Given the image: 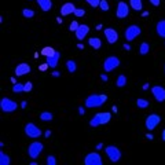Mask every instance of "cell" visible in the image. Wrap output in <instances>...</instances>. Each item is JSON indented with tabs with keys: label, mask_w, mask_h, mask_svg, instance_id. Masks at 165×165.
Listing matches in <instances>:
<instances>
[{
	"label": "cell",
	"mask_w": 165,
	"mask_h": 165,
	"mask_svg": "<svg viewBox=\"0 0 165 165\" xmlns=\"http://www.w3.org/2000/svg\"><path fill=\"white\" fill-rule=\"evenodd\" d=\"M108 101V95L106 94H91L85 98L84 106L85 108H101Z\"/></svg>",
	"instance_id": "6da1fadb"
},
{
	"label": "cell",
	"mask_w": 165,
	"mask_h": 165,
	"mask_svg": "<svg viewBox=\"0 0 165 165\" xmlns=\"http://www.w3.org/2000/svg\"><path fill=\"white\" fill-rule=\"evenodd\" d=\"M110 120H111L110 111H101V113H96V114L90 120V125L92 127V128H96V127H99V125H105V124L110 122Z\"/></svg>",
	"instance_id": "7a4b0ae2"
},
{
	"label": "cell",
	"mask_w": 165,
	"mask_h": 165,
	"mask_svg": "<svg viewBox=\"0 0 165 165\" xmlns=\"http://www.w3.org/2000/svg\"><path fill=\"white\" fill-rule=\"evenodd\" d=\"M25 135L28 138H32V139H37V138H40L41 135H43V132H41V129L39 128V127L36 125V124H33V122H28L25 125Z\"/></svg>",
	"instance_id": "3957f363"
},
{
	"label": "cell",
	"mask_w": 165,
	"mask_h": 165,
	"mask_svg": "<svg viewBox=\"0 0 165 165\" xmlns=\"http://www.w3.org/2000/svg\"><path fill=\"white\" fill-rule=\"evenodd\" d=\"M0 109L4 111V113H14L17 109H18V103L15 101H11L10 98L4 96L1 101H0Z\"/></svg>",
	"instance_id": "277c9868"
},
{
	"label": "cell",
	"mask_w": 165,
	"mask_h": 165,
	"mask_svg": "<svg viewBox=\"0 0 165 165\" xmlns=\"http://www.w3.org/2000/svg\"><path fill=\"white\" fill-rule=\"evenodd\" d=\"M140 33H142V29L139 28L138 25H131L125 29V32H124V37H125L127 41H133V40L136 39V37L140 36Z\"/></svg>",
	"instance_id": "5b68a950"
},
{
	"label": "cell",
	"mask_w": 165,
	"mask_h": 165,
	"mask_svg": "<svg viewBox=\"0 0 165 165\" xmlns=\"http://www.w3.org/2000/svg\"><path fill=\"white\" fill-rule=\"evenodd\" d=\"M160 122H161V117H160V114L153 113V114H150V116H147L146 117L144 125H146L147 131H154V129L160 125Z\"/></svg>",
	"instance_id": "8992f818"
},
{
	"label": "cell",
	"mask_w": 165,
	"mask_h": 165,
	"mask_svg": "<svg viewBox=\"0 0 165 165\" xmlns=\"http://www.w3.org/2000/svg\"><path fill=\"white\" fill-rule=\"evenodd\" d=\"M43 149H44V144L41 142H33L28 147V155L30 158H33V160H36L40 155V153L43 151Z\"/></svg>",
	"instance_id": "52a82bcc"
},
{
	"label": "cell",
	"mask_w": 165,
	"mask_h": 165,
	"mask_svg": "<svg viewBox=\"0 0 165 165\" xmlns=\"http://www.w3.org/2000/svg\"><path fill=\"white\" fill-rule=\"evenodd\" d=\"M120 66V59L117 57H109V58H106L105 59V62H103V70L106 73H109V72H113V70H116V69Z\"/></svg>",
	"instance_id": "ba28073f"
},
{
	"label": "cell",
	"mask_w": 165,
	"mask_h": 165,
	"mask_svg": "<svg viewBox=\"0 0 165 165\" xmlns=\"http://www.w3.org/2000/svg\"><path fill=\"white\" fill-rule=\"evenodd\" d=\"M105 153H106L108 158L111 162H117L121 158V151H120L119 147L116 146H106L105 147Z\"/></svg>",
	"instance_id": "9c48e42d"
},
{
	"label": "cell",
	"mask_w": 165,
	"mask_h": 165,
	"mask_svg": "<svg viewBox=\"0 0 165 165\" xmlns=\"http://www.w3.org/2000/svg\"><path fill=\"white\" fill-rule=\"evenodd\" d=\"M151 94H153V96L155 98V101L158 103H162L165 102V88L161 85H153L151 87Z\"/></svg>",
	"instance_id": "30bf717a"
},
{
	"label": "cell",
	"mask_w": 165,
	"mask_h": 165,
	"mask_svg": "<svg viewBox=\"0 0 165 165\" xmlns=\"http://www.w3.org/2000/svg\"><path fill=\"white\" fill-rule=\"evenodd\" d=\"M129 15V6L125 1H120L117 4V11H116V17L120 19H124Z\"/></svg>",
	"instance_id": "8fae6325"
},
{
	"label": "cell",
	"mask_w": 165,
	"mask_h": 165,
	"mask_svg": "<svg viewBox=\"0 0 165 165\" xmlns=\"http://www.w3.org/2000/svg\"><path fill=\"white\" fill-rule=\"evenodd\" d=\"M84 164L85 165H102L103 161H102V157L98 153H90L84 158Z\"/></svg>",
	"instance_id": "7c38bea8"
},
{
	"label": "cell",
	"mask_w": 165,
	"mask_h": 165,
	"mask_svg": "<svg viewBox=\"0 0 165 165\" xmlns=\"http://www.w3.org/2000/svg\"><path fill=\"white\" fill-rule=\"evenodd\" d=\"M105 33V37H106V40H108L109 44H114L117 43V40H119V33H117V30L113 28H106L103 30Z\"/></svg>",
	"instance_id": "4fadbf2b"
},
{
	"label": "cell",
	"mask_w": 165,
	"mask_h": 165,
	"mask_svg": "<svg viewBox=\"0 0 165 165\" xmlns=\"http://www.w3.org/2000/svg\"><path fill=\"white\" fill-rule=\"evenodd\" d=\"M90 33V26L87 25V24H80V26H79V29L74 32V35H76V37H77V40H84L87 37V35Z\"/></svg>",
	"instance_id": "5bb4252c"
},
{
	"label": "cell",
	"mask_w": 165,
	"mask_h": 165,
	"mask_svg": "<svg viewBox=\"0 0 165 165\" xmlns=\"http://www.w3.org/2000/svg\"><path fill=\"white\" fill-rule=\"evenodd\" d=\"M29 73H30V66L26 62H22V63L15 66V76L17 77H22L25 74H29Z\"/></svg>",
	"instance_id": "9a60e30c"
},
{
	"label": "cell",
	"mask_w": 165,
	"mask_h": 165,
	"mask_svg": "<svg viewBox=\"0 0 165 165\" xmlns=\"http://www.w3.org/2000/svg\"><path fill=\"white\" fill-rule=\"evenodd\" d=\"M76 7L73 3H65L63 6L61 7V15L62 17H68L70 14H74Z\"/></svg>",
	"instance_id": "2e32d148"
},
{
	"label": "cell",
	"mask_w": 165,
	"mask_h": 165,
	"mask_svg": "<svg viewBox=\"0 0 165 165\" xmlns=\"http://www.w3.org/2000/svg\"><path fill=\"white\" fill-rule=\"evenodd\" d=\"M59 58H61V52L59 51H57L54 55H51V57H47L46 59H47V63H48V66L50 68H52V69H55L58 66V62H59Z\"/></svg>",
	"instance_id": "e0dca14e"
},
{
	"label": "cell",
	"mask_w": 165,
	"mask_h": 165,
	"mask_svg": "<svg viewBox=\"0 0 165 165\" xmlns=\"http://www.w3.org/2000/svg\"><path fill=\"white\" fill-rule=\"evenodd\" d=\"M36 1L39 4V7L41 8V11H44V13H48L52 8V1L51 0H36Z\"/></svg>",
	"instance_id": "ac0fdd59"
},
{
	"label": "cell",
	"mask_w": 165,
	"mask_h": 165,
	"mask_svg": "<svg viewBox=\"0 0 165 165\" xmlns=\"http://www.w3.org/2000/svg\"><path fill=\"white\" fill-rule=\"evenodd\" d=\"M155 30H157V35L162 39H165V19H160L157 22V26H155Z\"/></svg>",
	"instance_id": "d6986e66"
},
{
	"label": "cell",
	"mask_w": 165,
	"mask_h": 165,
	"mask_svg": "<svg viewBox=\"0 0 165 165\" xmlns=\"http://www.w3.org/2000/svg\"><path fill=\"white\" fill-rule=\"evenodd\" d=\"M88 44L92 47L94 50H99L102 47V40L99 37H90L88 39Z\"/></svg>",
	"instance_id": "ffe728a7"
},
{
	"label": "cell",
	"mask_w": 165,
	"mask_h": 165,
	"mask_svg": "<svg viewBox=\"0 0 165 165\" xmlns=\"http://www.w3.org/2000/svg\"><path fill=\"white\" fill-rule=\"evenodd\" d=\"M129 6H131L132 10H135V11L143 10V3H142V0H129Z\"/></svg>",
	"instance_id": "44dd1931"
},
{
	"label": "cell",
	"mask_w": 165,
	"mask_h": 165,
	"mask_svg": "<svg viewBox=\"0 0 165 165\" xmlns=\"http://www.w3.org/2000/svg\"><path fill=\"white\" fill-rule=\"evenodd\" d=\"M57 51H55V48L54 47H51V46H46V47H43V50H41V52L40 54L43 55V57H51V55H54Z\"/></svg>",
	"instance_id": "7402d4cb"
},
{
	"label": "cell",
	"mask_w": 165,
	"mask_h": 165,
	"mask_svg": "<svg viewBox=\"0 0 165 165\" xmlns=\"http://www.w3.org/2000/svg\"><path fill=\"white\" fill-rule=\"evenodd\" d=\"M150 52V44L147 41H142L139 46V54L140 55H147Z\"/></svg>",
	"instance_id": "603a6c76"
},
{
	"label": "cell",
	"mask_w": 165,
	"mask_h": 165,
	"mask_svg": "<svg viewBox=\"0 0 165 165\" xmlns=\"http://www.w3.org/2000/svg\"><path fill=\"white\" fill-rule=\"evenodd\" d=\"M11 164V158L8 154H6L3 150L0 151V165H10Z\"/></svg>",
	"instance_id": "cb8c5ba5"
},
{
	"label": "cell",
	"mask_w": 165,
	"mask_h": 165,
	"mask_svg": "<svg viewBox=\"0 0 165 165\" xmlns=\"http://www.w3.org/2000/svg\"><path fill=\"white\" fill-rule=\"evenodd\" d=\"M117 88H122L127 85V76L125 74H119L117 76V81H116Z\"/></svg>",
	"instance_id": "d4e9b609"
},
{
	"label": "cell",
	"mask_w": 165,
	"mask_h": 165,
	"mask_svg": "<svg viewBox=\"0 0 165 165\" xmlns=\"http://www.w3.org/2000/svg\"><path fill=\"white\" fill-rule=\"evenodd\" d=\"M66 69L69 73H74L77 70V63L73 59H69V61H66Z\"/></svg>",
	"instance_id": "484cf974"
},
{
	"label": "cell",
	"mask_w": 165,
	"mask_h": 165,
	"mask_svg": "<svg viewBox=\"0 0 165 165\" xmlns=\"http://www.w3.org/2000/svg\"><path fill=\"white\" fill-rule=\"evenodd\" d=\"M149 101L147 99H143V98H138L136 99V106L139 109H146V108H149Z\"/></svg>",
	"instance_id": "4316f807"
},
{
	"label": "cell",
	"mask_w": 165,
	"mask_h": 165,
	"mask_svg": "<svg viewBox=\"0 0 165 165\" xmlns=\"http://www.w3.org/2000/svg\"><path fill=\"white\" fill-rule=\"evenodd\" d=\"M35 10H32V8H24L22 10V17L24 18H33L35 17Z\"/></svg>",
	"instance_id": "83f0119b"
},
{
	"label": "cell",
	"mask_w": 165,
	"mask_h": 165,
	"mask_svg": "<svg viewBox=\"0 0 165 165\" xmlns=\"http://www.w3.org/2000/svg\"><path fill=\"white\" fill-rule=\"evenodd\" d=\"M24 91H25V84H22V82H15L14 87H13V92L19 94V92H24Z\"/></svg>",
	"instance_id": "f1b7e54d"
},
{
	"label": "cell",
	"mask_w": 165,
	"mask_h": 165,
	"mask_svg": "<svg viewBox=\"0 0 165 165\" xmlns=\"http://www.w3.org/2000/svg\"><path fill=\"white\" fill-rule=\"evenodd\" d=\"M52 113H50V111H43L41 114H40V120L41 121H52Z\"/></svg>",
	"instance_id": "f546056e"
},
{
	"label": "cell",
	"mask_w": 165,
	"mask_h": 165,
	"mask_svg": "<svg viewBox=\"0 0 165 165\" xmlns=\"http://www.w3.org/2000/svg\"><path fill=\"white\" fill-rule=\"evenodd\" d=\"M99 8H101L102 11H109L110 6H109L108 0H101V4H99Z\"/></svg>",
	"instance_id": "4dcf8cb0"
},
{
	"label": "cell",
	"mask_w": 165,
	"mask_h": 165,
	"mask_svg": "<svg viewBox=\"0 0 165 165\" xmlns=\"http://www.w3.org/2000/svg\"><path fill=\"white\" fill-rule=\"evenodd\" d=\"M79 26H80V24L77 21H72V22H70V26H69V29H70V32H76V30L79 29Z\"/></svg>",
	"instance_id": "1f68e13d"
},
{
	"label": "cell",
	"mask_w": 165,
	"mask_h": 165,
	"mask_svg": "<svg viewBox=\"0 0 165 165\" xmlns=\"http://www.w3.org/2000/svg\"><path fill=\"white\" fill-rule=\"evenodd\" d=\"M57 158H55V155H48L47 157V165H57Z\"/></svg>",
	"instance_id": "d6a6232c"
},
{
	"label": "cell",
	"mask_w": 165,
	"mask_h": 165,
	"mask_svg": "<svg viewBox=\"0 0 165 165\" xmlns=\"http://www.w3.org/2000/svg\"><path fill=\"white\" fill-rule=\"evenodd\" d=\"M85 1L90 4L91 7H94V8L99 7V4H101V0H85Z\"/></svg>",
	"instance_id": "836d02e7"
},
{
	"label": "cell",
	"mask_w": 165,
	"mask_h": 165,
	"mask_svg": "<svg viewBox=\"0 0 165 165\" xmlns=\"http://www.w3.org/2000/svg\"><path fill=\"white\" fill-rule=\"evenodd\" d=\"M74 15L77 17V18H80V17H84V15H85V10H84V8H76Z\"/></svg>",
	"instance_id": "e575fe53"
},
{
	"label": "cell",
	"mask_w": 165,
	"mask_h": 165,
	"mask_svg": "<svg viewBox=\"0 0 165 165\" xmlns=\"http://www.w3.org/2000/svg\"><path fill=\"white\" fill-rule=\"evenodd\" d=\"M33 90V82L32 81H26L25 82V91L24 92H30Z\"/></svg>",
	"instance_id": "d590c367"
},
{
	"label": "cell",
	"mask_w": 165,
	"mask_h": 165,
	"mask_svg": "<svg viewBox=\"0 0 165 165\" xmlns=\"http://www.w3.org/2000/svg\"><path fill=\"white\" fill-rule=\"evenodd\" d=\"M48 68H50V66H48V63L46 62V63H41V65H40V66H39V70H40V72H46Z\"/></svg>",
	"instance_id": "8d00e7d4"
},
{
	"label": "cell",
	"mask_w": 165,
	"mask_h": 165,
	"mask_svg": "<svg viewBox=\"0 0 165 165\" xmlns=\"http://www.w3.org/2000/svg\"><path fill=\"white\" fill-rule=\"evenodd\" d=\"M150 1V4H153L154 7H158L160 4H161V0H149Z\"/></svg>",
	"instance_id": "74e56055"
},
{
	"label": "cell",
	"mask_w": 165,
	"mask_h": 165,
	"mask_svg": "<svg viewBox=\"0 0 165 165\" xmlns=\"http://www.w3.org/2000/svg\"><path fill=\"white\" fill-rule=\"evenodd\" d=\"M101 80H102V81H103V82H106V81H108V80H109L108 74H106V73H103V74H101Z\"/></svg>",
	"instance_id": "f35d334b"
},
{
	"label": "cell",
	"mask_w": 165,
	"mask_h": 165,
	"mask_svg": "<svg viewBox=\"0 0 165 165\" xmlns=\"http://www.w3.org/2000/svg\"><path fill=\"white\" fill-rule=\"evenodd\" d=\"M84 113H85V109L82 108V106H80V108H79V114L80 116H84Z\"/></svg>",
	"instance_id": "ab89813d"
},
{
	"label": "cell",
	"mask_w": 165,
	"mask_h": 165,
	"mask_svg": "<svg viewBox=\"0 0 165 165\" xmlns=\"http://www.w3.org/2000/svg\"><path fill=\"white\" fill-rule=\"evenodd\" d=\"M149 88H150V84H149V82H144L143 87H142V90L146 91V90H149Z\"/></svg>",
	"instance_id": "60d3db41"
},
{
	"label": "cell",
	"mask_w": 165,
	"mask_h": 165,
	"mask_svg": "<svg viewBox=\"0 0 165 165\" xmlns=\"http://www.w3.org/2000/svg\"><path fill=\"white\" fill-rule=\"evenodd\" d=\"M19 106H21L22 109H25L26 106H28V102H26V101H22V102H21V105H19Z\"/></svg>",
	"instance_id": "b9f144b4"
},
{
	"label": "cell",
	"mask_w": 165,
	"mask_h": 165,
	"mask_svg": "<svg viewBox=\"0 0 165 165\" xmlns=\"http://www.w3.org/2000/svg\"><path fill=\"white\" fill-rule=\"evenodd\" d=\"M146 139L147 140H153V139H154V136H153L151 133H146Z\"/></svg>",
	"instance_id": "7bdbcfd3"
},
{
	"label": "cell",
	"mask_w": 165,
	"mask_h": 165,
	"mask_svg": "<svg viewBox=\"0 0 165 165\" xmlns=\"http://www.w3.org/2000/svg\"><path fill=\"white\" fill-rule=\"evenodd\" d=\"M59 76H61V73L58 72V70H54V72H52V77H59Z\"/></svg>",
	"instance_id": "ee69618b"
},
{
	"label": "cell",
	"mask_w": 165,
	"mask_h": 165,
	"mask_svg": "<svg viewBox=\"0 0 165 165\" xmlns=\"http://www.w3.org/2000/svg\"><path fill=\"white\" fill-rule=\"evenodd\" d=\"M44 136H46V138H50L51 136V131H50V129H47L46 132H44Z\"/></svg>",
	"instance_id": "f6af8a7d"
},
{
	"label": "cell",
	"mask_w": 165,
	"mask_h": 165,
	"mask_svg": "<svg viewBox=\"0 0 165 165\" xmlns=\"http://www.w3.org/2000/svg\"><path fill=\"white\" fill-rule=\"evenodd\" d=\"M122 47H124V50H125V51L131 50V46H129V44H122Z\"/></svg>",
	"instance_id": "bcb514c9"
},
{
	"label": "cell",
	"mask_w": 165,
	"mask_h": 165,
	"mask_svg": "<svg viewBox=\"0 0 165 165\" xmlns=\"http://www.w3.org/2000/svg\"><path fill=\"white\" fill-rule=\"evenodd\" d=\"M161 139H162V140H164V142H165V128L162 129V132H161Z\"/></svg>",
	"instance_id": "7dc6e473"
},
{
	"label": "cell",
	"mask_w": 165,
	"mask_h": 165,
	"mask_svg": "<svg viewBox=\"0 0 165 165\" xmlns=\"http://www.w3.org/2000/svg\"><path fill=\"white\" fill-rule=\"evenodd\" d=\"M95 29H96V30H102V29H103V26H102V24H99V25L95 26Z\"/></svg>",
	"instance_id": "c3c4849f"
},
{
	"label": "cell",
	"mask_w": 165,
	"mask_h": 165,
	"mask_svg": "<svg viewBox=\"0 0 165 165\" xmlns=\"http://www.w3.org/2000/svg\"><path fill=\"white\" fill-rule=\"evenodd\" d=\"M149 14H150L149 11H143V13H142V17H149Z\"/></svg>",
	"instance_id": "681fc988"
},
{
	"label": "cell",
	"mask_w": 165,
	"mask_h": 165,
	"mask_svg": "<svg viewBox=\"0 0 165 165\" xmlns=\"http://www.w3.org/2000/svg\"><path fill=\"white\" fill-rule=\"evenodd\" d=\"M77 48H79V50H84V44H77Z\"/></svg>",
	"instance_id": "f907efd6"
},
{
	"label": "cell",
	"mask_w": 165,
	"mask_h": 165,
	"mask_svg": "<svg viewBox=\"0 0 165 165\" xmlns=\"http://www.w3.org/2000/svg\"><path fill=\"white\" fill-rule=\"evenodd\" d=\"M111 111H113V113H117V111H119V110H117V106H116V105L111 108Z\"/></svg>",
	"instance_id": "816d5d0a"
},
{
	"label": "cell",
	"mask_w": 165,
	"mask_h": 165,
	"mask_svg": "<svg viewBox=\"0 0 165 165\" xmlns=\"http://www.w3.org/2000/svg\"><path fill=\"white\" fill-rule=\"evenodd\" d=\"M102 147H103V144H102V143H99V144H96V150H101Z\"/></svg>",
	"instance_id": "f5cc1de1"
},
{
	"label": "cell",
	"mask_w": 165,
	"mask_h": 165,
	"mask_svg": "<svg viewBox=\"0 0 165 165\" xmlns=\"http://www.w3.org/2000/svg\"><path fill=\"white\" fill-rule=\"evenodd\" d=\"M57 22H58V24H62V18H61V17H58V18H57Z\"/></svg>",
	"instance_id": "db71d44e"
},
{
	"label": "cell",
	"mask_w": 165,
	"mask_h": 165,
	"mask_svg": "<svg viewBox=\"0 0 165 165\" xmlns=\"http://www.w3.org/2000/svg\"><path fill=\"white\" fill-rule=\"evenodd\" d=\"M11 82H13V84H15V82H17V80H15V77H11Z\"/></svg>",
	"instance_id": "11a10c76"
},
{
	"label": "cell",
	"mask_w": 165,
	"mask_h": 165,
	"mask_svg": "<svg viewBox=\"0 0 165 165\" xmlns=\"http://www.w3.org/2000/svg\"><path fill=\"white\" fill-rule=\"evenodd\" d=\"M164 70H165V66H164Z\"/></svg>",
	"instance_id": "9f6ffc18"
}]
</instances>
